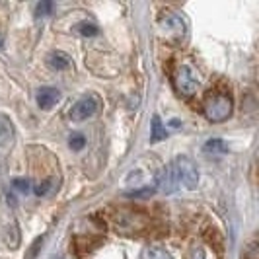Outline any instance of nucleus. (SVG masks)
Returning <instances> with one entry per match:
<instances>
[{"label": "nucleus", "instance_id": "6ab92c4d", "mask_svg": "<svg viewBox=\"0 0 259 259\" xmlns=\"http://www.w3.org/2000/svg\"><path fill=\"white\" fill-rule=\"evenodd\" d=\"M2 43H4V37H2V33H0V49H2Z\"/></svg>", "mask_w": 259, "mask_h": 259}, {"label": "nucleus", "instance_id": "f03ea898", "mask_svg": "<svg viewBox=\"0 0 259 259\" xmlns=\"http://www.w3.org/2000/svg\"><path fill=\"white\" fill-rule=\"evenodd\" d=\"M201 86V80H199V74L191 65H182L178 70H176V76H174V88L178 94L182 96H193L197 94Z\"/></svg>", "mask_w": 259, "mask_h": 259}, {"label": "nucleus", "instance_id": "9b49d317", "mask_svg": "<svg viewBox=\"0 0 259 259\" xmlns=\"http://www.w3.org/2000/svg\"><path fill=\"white\" fill-rule=\"evenodd\" d=\"M168 137V131L162 125V119L158 115L152 117V131H150V143H160Z\"/></svg>", "mask_w": 259, "mask_h": 259}, {"label": "nucleus", "instance_id": "1a4fd4ad", "mask_svg": "<svg viewBox=\"0 0 259 259\" xmlns=\"http://www.w3.org/2000/svg\"><path fill=\"white\" fill-rule=\"evenodd\" d=\"M47 63L55 70H66V68H70V65H72V59L63 51H53L47 57Z\"/></svg>", "mask_w": 259, "mask_h": 259}, {"label": "nucleus", "instance_id": "2eb2a0df", "mask_svg": "<svg viewBox=\"0 0 259 259\" xmlns=\"http://www.w3.org/2000/svg\"><path fill=\"white\" fill-rule=\"evenodd\" d=\"M53 2H41V4H37V8H35V16L37 18H45V16H49V14L53 12Z\"/></svg>", "mask_w": 259, "mask_h": 259}, {"label": "nucleus", "instance_id": "423d86ee", "mask_svg": "<svg viewBox=\"0 0 259 259\" xmlns=\"http://www.w3.org/2000/svg\"><path fill=\"white\" fill-rule=\"evenodd\" d=\"M160 26L164 27L166 31H171V33L180 35V37H183L185 31H187V26H185L183 18L178 16V14H164L162 20H160Z\"/></svg>", "mask_w": 259, "mask_h": 259}, {"label": "nucleus", "instance_id": "a211bd4d", "mask_svg": "<svg viewBox=\"0 0 259 259\" xmlns=\"http://www.w3.org/2000/svg\"><path fill=\"white\" fill-rule=\"evenodd\" d=\"M191 259H207V253H205V249H201V247H197L191 251Z\"/></svg>", "mask_w": 259, "mask_h": 259}, {"label": "nucleus", "instance_id": "6e6552de", "mask_svg": "<svg viewBox=\"0 0 259 259\" xmlns=\"http://www.w3.org/2000/svg\"><path fill=\"white\" fill-rule=\"evenodd\" d=\"M14 141V123L12 119L0 113V148H6Z\"/></svg>", "mask_w": 259, "mask_h": 259}, {"label": "nucleus", "instance_id": "f3484780", "mask_svg": "<svg viewBox=\"0 0 259 259\" xmlns=\"http://www.w3.org/2000/svg\"><path fill=\"white\" fill-rule=\"evenodd\" d=\"M68 144H70L72 150H82L86 146V139H84V135H72Z\"/></svg>", "mask_w": 259, "mask_h": 259}, {"label": "nucleus", "instance_id": "dca6fc26", "mask_svg": "<svg viewBox=\"0 0 259 259\" xmlns=\"http://www.w3.org/2000/svg\"><path fill=\"white\" fill-rule=\"evenodd\" d=\"M12 183H14V187H16L18 191H22V193H29V191H31V183H29V180H24V178H16Z\"/></svg>", "mask_w": 259, "mask_h": 259}, {"label": "nucleus", "instance_id": "39448f33", "mask_svg": "<svg viewBox=\"0 0 259 259\" xmlns=\"http://www.w3.org/2000/svg\"><path fill=\"white\" fill-rule=\"evenodd\" d=\"M178 176H176V169H174V162L164 166L160 169V174L156 176L154 189L156 191H162V193H174L178 189Z\"/></svg>", "mask_w": 259, "mask_h": 259}, {"label": "nucleus", "instance_id": "9d476101", "mask_svg": "<svg viewBox=\"0 0 259 259\" xmlns=\"http://www.w3.org/2000/svg\"><path fill=\"white\" fill-rule=\"evenodd\" d=\"M143 259H174L166 247L162 246H146L141 253Z\"/></svg>", "mask_w": 259, "mask_h": 259}, {"label": "nucleus", "instance_id": "ddd939ff", "mask_svg": "<svg viewBox=\"0 0 259 259\" xmlns=\"http://www.w3.org/2000/svg\"><path fill=\"white\" fill-rule=\"evenodd\" d=\"M74 29H76L80 35H84V37H96V35L100 33L98 26H94V24H88V22H82V24H78Z\"/></svg>", "mask_w": 259, "mask_h": 259}, {"label": "nucleus", "instance_id": "f8f14e48", "mask_svg": "<svg viewBox=\"0 0 259 259\" xmlns=\"http://www.w3.org/2000/svg\"><path fill=\"white\" fill-rule=\"evenodd\" d=\"M203 150L208 152V154H224L228 148H226V144L222 143L221 139H208L205 146H203Z\"/></svg>", "mask_w": 259, "mask_h": 259}, {"label": "nucleus", "instance_id": "0eeeda50", "mask_svg": "<svg viewBox=\"0 0 259 259\" xmlns=\"http://www.w3.org/2000/svg\"><path fill=\"white\" fill-rule=\"evenodd\" d=\"M61 102V92L57 88H39L37 90V105L41 109H51L53 105H57Z\"/></svg>", "mask_w": 259, "mask_h": 259}, {"label": "nucleus", "instance_id": "4468645a", "mask_svg": "<svg viewBox=\"0 0 259 259\" xmlns=\"http://www.w3.org/2000/svg\"><path fill=\"white\" fill-rule=\"evenodd\" d=\"M53 189H55V180L49 178V180H45V182H41L37 187H33V191L37 197H47L49 193H53Z\"/></svg>", "mask_w": 259, "mask_h": 259}, {"label": "nucleus", "instance_id": "20e7f679", "mask_svg": "<svg viewBox=\"0 0 259 259\" xmlns=\"http://www.w3.org/2000/svg\"><path fill=\"white\" fill-rule=\"evenodd\" d=\"M102 107V100L96 96V94H88L84 98H80L76 104L72 105L70 109V119L72 121H86L94 117Z\"/></svg>", "mask_w": 259, "mask_h": 259}, {"label": "nucleus", "instance_id": "7ed1b4c3", "mask_svg": "<svg viewBox=\"0 0 259 259\" xmlns=\"http://www.w3.org/2000/svg\"><path fill=\"white\" fill-rule=\"evenodd\" d=\"M174 169L178 176V183L187 187V189H195L199 183V168L189 156H178L174 162Z\"/></svg>", "mask_w": 259, "mask_h": 259}, {"label": "nucleus", "instance_id": "f257e3e1", "mask_svg": "<svg viewBox=\"0 0 259 259\" xmlns=\"http://www.w3.org/2000/svg\"><path fill=\"white\" fill-rule=\"evenodd\" d=\"M203 113H205V117H207L210 123H222V121H226L228 117L232 115V100H230V96H224V94L210 96L207 102H205Z\"/></svg>", "mask_w": 259, "mask_h": 259}]
</instances>
